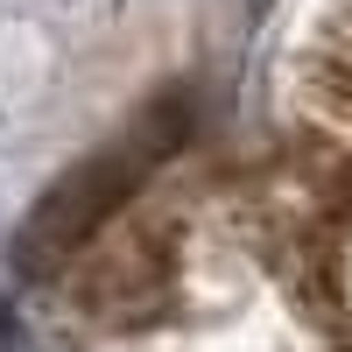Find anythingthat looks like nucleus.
Returning a JSON list of instances; mask_svg holds the SVG:
<instances>
[{
  "label": "nucleus",
  "mask_w": 352,
  "mask_h": 352,
  "mask_svg": "<svg viewBox=\"0 0 352 352\" xmlns=\"http://www.w3.org/2000/svg\"><path fill=\"white\" fill-rule=\"evenodd\" d=\"M184 141V106H148L141 120L127 127V134H113L106 148H92L78 169H64L56 184L43 190V204L28 212V226H21V240H14V261L21 268H36V275H50V268H64V261L78 254V247H92V232L120 212V204L148 184V169Z\"/></svg>",
  "instance_id": "nucleus-1"
}]
</instances>
